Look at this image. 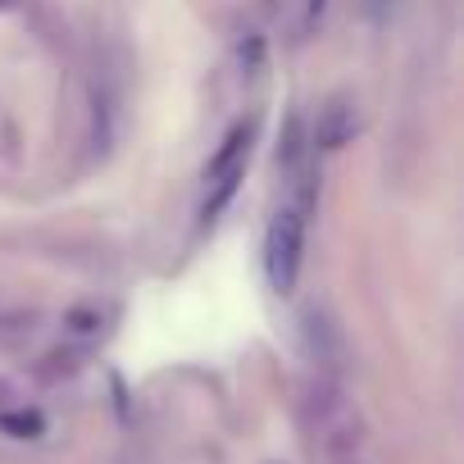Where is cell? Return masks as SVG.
Segmentation results:
<instances>
[{
	"label": "cell",
	"mask_w": 464,
	"mask_h": 464,
	"mask_svg": "<svg viewBox=\"0 0 464 464\" xmlns=\"http://www.w3.org/2000/svg\"><path fill=\"white\" fill-rule=\"evenodd\" d=\"M296 182H292V196L283 200V209L269 218V232H265V278L274 292H292L296 278H301V256H305V227H310V214H314V178L292 169Z\"/></svg>",
	"instance_id": "cell-1"
},
{
	"label": "cell",
	"mask_w": 464,
	"mask_h": 464,
	"mask_svg": "<svg viewBox=\"0 0 464 464\" xmlns=\"http://www.w3.org/2000/svg\"><path fill=\"white\" fill-rule=\"evenodd\" d=\"M301 342H305V355H310L324 373H333V369L346 364V337H342V328H337V319H333L328 310L310 305V310L301 314Z\"/></svg>",
	"instance_id": "cell-3"
},
{
	"label": "cell",
	"mask_w": 464,
	"mask_h": 464,
	"mask_svg": "<svg viewBox=\"0 0 464 464\" xmlns=\"http://www.w3.org/2000/svg\"><path fill=\"white\" fill-rule=\"evenodd\" d=\"M251 137H256V123H237L223 141H218V150L209 155V164H205V205H200V218L205 223H214L223 209H227V200L237 196V182L246 178V160H251Z\"/></svg>",
	"instance_id": "cell-2"
},
{
	"label": "cell",
	"mask_w": 464,
	"mask_h": 464,
	"mask_svg": "<svg viewBox=\"0 0 464 464\" xmlns=\"http://www.w3.org/2000/svg\"><path fill=\"white\" fill-rule=\"evenodd\" d=\"M0 428L19 432V437H37L42 432V414H5V419H0Z\"/></svg>",
	"instance_id": "cell-5"
},
{
	"label": "cell",
	"mask_w": 464,
	"mask_h": 464,
	"mask_svg": "<svg viewBox=\"0 0 464 464\" xmlns=\"http://www.w3.org/2000/svg\"><path fill=\"white\" fill-rule=\"evenodd\" d=\"M355 132H360V105L351 96H333L314 119V146L319 150H342Z\"/></svg>",
	"instance_id": "cell-4"
}]
</instances>
